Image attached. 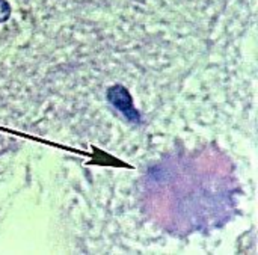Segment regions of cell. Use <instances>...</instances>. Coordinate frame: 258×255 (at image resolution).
Here are the masks:
<instances>
[{"label":"cell","instance_id":"7a4b0ae2","mask_svg":"<svg viewBox=\"0 0 258 255\" xmlns=\"http://www.w3.org/2000/svg\"><path fill=\"white\" fill-rule=\"evenodd\" d=\"M11 15V6L6 0H0V23L6 21Z\"/></svg>","mask_w":258,"mask_h":255},{"label":"cell","instance_id":"6da1fadb","mask_svg":"<svg viewBox=\"0 0 258 255\" xmlns=\"http://www.w3.org/2000/svg\"><path fill=\"white\" fill-rule=\"evenodd\" d=\"M107 100L118 112H121L125 116V119H128L130 122H135V124L141 122V113L133 106L132 95L122 85L110 86L107 91Z\"/></svg>","mask_w":258,"mask_h":255}]
</instances>
